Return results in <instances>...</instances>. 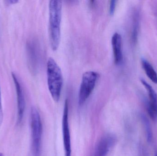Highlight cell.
<instances>
[{
  "label": "cell",
  "instance_id": "6da1fadb",
  "mask_svg": "<svg viewBox=\"0 0 157 156\" xmlns=\"http://www.w3.org/2000/svg\"><path fill=\"white\" fill-rule=\"evenodd\" d=\"M49 37L52 49L56 51L59 48L61 39V24L62 16V2L50 1L49 4Z\"/></svg>",
  "mask_w": 157,
  "mask_h": 156
},
{
  "label": "cell",
  "instance_id": "7a4b0ae2",
  "mask_svg": "<svg viewBox=\"0 0 157 156\" xmlns=\"http://www.w3.org/2000/svg\"><path fill=\"white\" fill-rule=\"evenodd\" d=\"M47 78L49 91L52 99L57 102L60 98L63 79L60 68L52 58H49L47 62Z\"/></svg>",
  "mask_w": 157,
  "mask_h": 156
},
{
  "label": "cell",
  "instance_id": "3957f363",
  "mask_svg": "<svg viewBox=\"0 0 157 156\" xmlns=\"http://www.w3.org/2000/svg\"><path fill=\"white\" fill-rule=\"evenodd\" d=\"M31 153L33 156H40L41 153L42 125L39 113L35 107L30 111Z\"/></svg>",
  "mask_w": 157,
  "mask_h": 156
},
{
  "label": "cell",
  "instance_id": "277c9868",
  "mask_svg": "<svg viewBox=\"0 0 157 156\" xmlns=\"http://www.w3.org/2000/svg\"><path fill=\"white\" fill-rule=\"evenodd\" d=\"M99 74L94 71H88L83 74L78 94V103L83 105L93 92Z\"/></svg>",
  "mask_w": 157,
  "mask_h": 156
},
{
  "label": "cell",
  "instance_id": "5b68a950",
  "mask_svg": "<svg viewBox=\"0 0 157 156\" xmlns=\"http://www.w3.org/2000/svg\"><path fill=\"white\" fill-rule=\"evenodd\" d=\"M116 141L117 138L114 135H105L98 141L90 156H107Z\"/></svg>",
  "mask_w": 157,
  "mask_h": 156
},
{
  "label": "cell",
  "instance_id": "8992f818",
  "mask_svg": "<svg viewBox=\"0 0 157 156\" xmlns=\"http://www.w3.org/2000/svg\"><path fill=\"white\" fill-rule=\"evenodd\" d=\"M63 137L65 156H71V134L69 122V104L67 100L64 103L62 119Z\"/></svg>",
  "mask_w": 157,
  "mask_h": 156
},
{
  "label": "cell",
  "instance_id": "52a82bcc",
  "mask_svg": "<svg viewBox=\"0 0 157 156\" xmlns=\"http://www.w3.org/2000/svg\"><path fill=\"white\" fill-rule=\"evenodd\" d=\"M12 77L15 86L16 92L17 101V124L19 125L22 123L24 118L25 109V100L23 88L17 76L14 73H12Z\"/></svg>",
  "mask_w": 157,
  "mask_h": 156
},
{
  "label": "cell",
  "instance_id": "ba28073f",
  "mask_svg": "<svg viewBox=\"0 0 157 156\" xmlns=\"http://www.w3.org/2000/svg\"><path fill=\"white\" fill-rule=\"evenodd\" d=\"M141 82L147 91L149 101L147 104V111L150 118L153 121H157V94L153 87L145 80L142 79Z\"/></svg>",
  "mask_w": 157,
  "mask_h": 156
},
{
  "label": "cell",
  "instance_id": "9c48e42d",
  "mask_svg": "<svg viewBox=\"0 0 157 156\" xmlns=\"http://www.w3.org/2000/svg\"><path fill=\"white\" fill-rule=\"evenodd\" d=\"M111 43L114 63L116 65H119L123 60L122 37L121 35L118 33H114L112 38Z\"/></svg>",
  "mask_w": 157,
  "mask_h": 156
},
{
  "label": "cell",
  "instance_id": "30bf717a",
  "mask_svg": "<svg viewBox=\"0 0 157 156\" xmlns=\"http://www.w3.org/2000/svg\"><path fill=\"white\" fill-rule=\"evenodd\" d=\"M27 55L29 67L32 72H35L37 67V54L36 46L33 41L27 43Z\"/></svg>",
  "mask_w": 157,
  "mask_h": 156
},
{
  "label": "cell",
  "instance_id": "8fae6325",
  "mask_svg": "<svg viewBox=\"0 0 157 156\" xmlns=\"http://www.w3.org/2000/svg\"><path fill=\"white\" fill-rule=\"evenodd\" d=\"M140 23V12L136 10L133 15L132 28V40L133 44H136L138 39Z\"/></svg>",
  "mask_w": 157,
  "mask_h": 156
},
{
  "label": "cell",
  "instance_id": "7c38bea8",
  "mask_svg": "<svg viewBox=\"0 0 157 156\" xmlns=\"http://www.w3.org/2000/svg\"><path fill=\"white\" fill-rule=\"evenodd\" d=\"M143 68L147 76L154 83L157 84V73L152 65L144 59L142 60Z\"/></svg>",
  "mask_w": 157,
  "mask_h": 156
},
{
  "label": "cell",
  "instance_id": "4fadbf2b",
  "mask_svg": "<svg viewBox=\"0 0 157 156\" xmlns=\"http://www.w3.org/2000/svg\"><path fill=\"white\" fill-rule=\"evenodd\" d=\"M141 119L144 128L147 142L150 143L153 139V132L149 120L146 117L145 115L144 114H141Z\"/></svg>",
  "mask_w": 157,
  "mask_h": 156
},
{
  "label": "cell",
  "instance_id": "5bb4252c",
  "mask_svg": "<svg viewBox=\"0 0 157 156\" xmlns=\"http://www.w3.org/2000/svg\"><path fill=\"white\" fill-rule=\"evenodd\" d=\"M116 1H111L110 3L109 13L110 15H113L115 12L116 7Z\"/></svg>",
  "mask_w": 157,
  "mask_h": 156
},
{
  "label": "cell",
  "instance_id": "9a60e30c",
  "mask_svg": "<svg viewBox=\"0 0 157 156\" xmlns=\"http://www.w3.org/2000/svg\"><path fill=\"white\" fill-rule=\"evenodd\" d=\"M18 2L17 1H14V0H13V1H6L7 3H8L9 4H15L17 2Z\"/></svg>",
  "mask_w": 157,
  "mask_h": 156
},
{
  "label": "cell",
  "instance_id": "2e32d148",
  "mask_svg": "<svg viewBox=\"0 0 157 156\" xmlns=\"http://www.w3.org/2000/svg\"><path fill=\"white\" fill-rule=\"evenodd\" d=\"M0 156H5L2 153H0Z\"/></svg>",
  "mask_w": 157,
  "mask_h": 156
},
{
  "label": "cell",
  "instance_id": "e0dca14e",
  "mask_svg": "<svg viewBox=\"0 0 157 156\" xmlns=\"http://www.w3.org/2000/svg\"><path fill=\"white\" fill-rule=\"evenodd\" d=\"M155 156H157V152L156 153V154H155Z\"/></svg>",
  "mask_w": 157,
  "mask_h": 156
}]
</instances>
